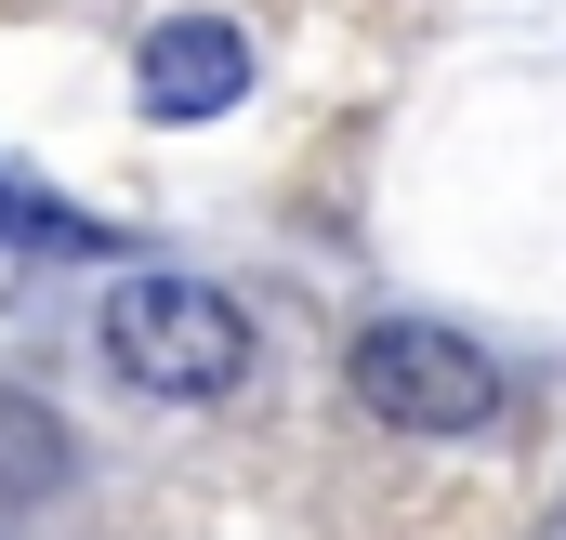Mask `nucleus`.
<instances>
[{
	"mask_svg": "<svg viewBox=\"0 0 566 540\" xmlns=\"http://www.w3.org/2000/svg\"><path fill=\"white\" fill-rule=\"evenodd\" d=\"M106 370L133 396H224L251 370V316L211 277H119L106 290Z\"/></svg>",
	"mask_w": 566,
	"mask_h": 540,
	"instance_id": "1",
	"label": "nucleus"
},
{
	"mask_svg": "<svg viewBox=\"0 0 566 540\" xmlns=\"http://www.w3.org/2000/svg\"><path fill=\"white\" fill-rule=\"evenodd\" d=\"M343 383H356L369 422H396V435H488L501 422V370L461 330H434V316H369L356 356H343Z\"/></svg>",
	"mask_w": 566,
	"mask_h": 540,
	"instance_id": "2",
	"label": "nucleus"
},
{
	"mask_svg": "<svg viewBox=\"0 0 566 540\" xmlns=\"http://www.w3.org/2000/svg\"><path fill=\"white\" fill-rule=\"evenodd\" d=\"M133 93H145V120H224L251 93V40L224 13H171V27H145Z\"/></svg>",
	"mask_w": 566,
	"mask_h": 540,
	"instance_id": "3",
	"label": "nucleus"
},
{
	"mask_svg": "<svg viewBox=\"0 0 566 540\" xmlns=\"http://www.w3.org/2000/svg\"><path fill=\"white\" fill-rule=\"evenodd\" d=\"M53 488H66V435H53V408L0 383V515H27V501H53Z\"/></svg>",
	"mask_w": 566,
	"mask_h": 540,
	"instance_id": "4",
	"label": "nucleus"
}]
</instances>
